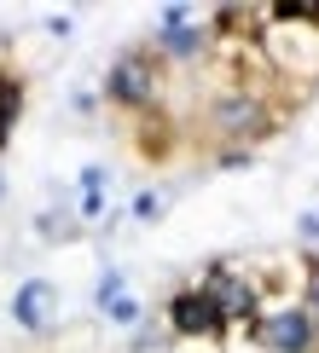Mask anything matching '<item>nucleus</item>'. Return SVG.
Wrapping results in <instances>:
<instances>
[{
	"instance_id": "f257e3e1",
	"label": "nucleus",
	"mask_w": 319,
	"mask_h": 353,
	"mask_svg": "<svg viewBox=\"0 0 319 353\" xmlns=\"http://www.w3.org/2000/svg\"><path fill=\"white\" fill-rule=\"evenodd\" d=\"M255 52L284 87H296V99H308L319 87V23L284 18V12H261Z\"/></svg>"
},
{
	"instance_id": "f03ea898",
	"label": "nucleus",
	"mask_w": 319,
	"mask_h": 353,
	"mask_svg": "<svg viewBox=\"0 0 319 353\" xmlns=\"http://www.w3.org/2000/svg\"><path fill=\"white\" fill-rule=\"evenodd\" d=\"M203 122L221 145L244 151V145H261L273 134V105H267V93H250V87H221L209 99V110H203Z\"/></svg>"
},
{
	"instance_id": "7ed1b4c3",
	"label": "nucleus",
	"mask_w": 319,
	"mask_h": 353,
	"mask_svg": "<svg viewBox=\"0 0 319 353\" xmlns=\"http://www.w3.org/2000/svg\"><path fill=\"white\" fill-rule=\"evenodd\" d=\"M250 336H255V347H267V353H313V342H319V319H313L302 301L261 307V319L250 325Z\"/></svg>"
},
{
	"instance_id": "20e7f679",
	"label": "nucleus",
	"mask_w": 319,
	"mask_h": 353,
	"mask_svg": "<svg viewBox=\"0 0 319 353\" xmlns=\"http://www.w3.org/2000/svg\"><path fill=\"white\" fill-rule=\"evenodd\" d=\"M203 290H209V301L221 307L226 330L232 325H255V319H261V290L250 284V272L232 267V261H215L209 278H203Z\"/></svg>"
},
{
	"instance_id": "39448f33",
	"label": "nucleus",
	"mask_w": 319,
	"mask_h": 353,
	"mask_svg": "<svg viewBox=\"0 0 319 353\" xmlns=\"http://www.w3.org/2000/svg\"><path fill=\"white\" fill-rule=\"evenodd\" d=\"M105 93H110V105H122V110H157V93H163V81H157V58L122 52L110 64V76H105Z\"/></svg>"
},
{
	"instance_id": "423d86ee",
	"label": "nucleus",
	"mask_w": 319,
	"mask_h": 353,
	"mask_svg": "<svg viewBox=\"0 0 319 353\" xmlns=\"http://www.w3.org/2000/svg\"><path fill=\"white\" fill-rule=\"evenodd\" d=\"M168 336L174 342H221L226 336V319L221 307L209 301V290H180V296L168 301Z\"/></svg>"
},
{
	"instance_id": "0eeeda50",
	"label": "nucleus",
	"mask_w": 319,
	"mask_h": 353,
	"mask_svg": "<svg viewBox=\"0 0 319 353\" xmlns=\"http://www.w3.org/2000/svg\"><path fill=\"white\" fill-rule=\"evenodd\" d=\"M12 319H18L29 336H47L58 325V290H52V278H23L18 296H12Z\"/></svg>"
},
{
	"instance_id": "6e6552de",
	"label": "nucleus",
	"mask_w": 319,
	"mask_h": 353,
	"mask_svg": "<svg viewBox=\"0 0 319 353\" xmlns=\"http://www.w3.org/2000/svg\"><path fill=\"white\" fill-rule=\"evenodd\" d=\"M203 47H209V29H203L186 6H168L163 12V52L168 58H197Z\"/></svg>"
},
{
	"instance_id": "1a4fd4ad",
	"label": "nucleus",
	"mask_w": 319,
	"mask_h": 353,
	"mask_svg": "<svg viewBox=\"0 0 319 353\" xmlns=\"http://www.w3.org/2000/svg\"><path fill=\"white\" fill-rule=\"evenodd\" d=\"M18 116H23V76L18 70H0V151L18 134Z\"/></svg>"
},
{
	"instance_id": "9d476101",
	"label": "nucleus",
	"mask_w": 319,
	"mask_h": 353,
	"mask_svg": "<svg viewBox=\"0 0 319 353\" xmlns=\"http://www.w3.org/2000/svg\"><path fill=\"white\" fill-rule=\"evenodd\" d=\"M35 232L47 243H64V238H76V214H70V209H41L35 214Z\"/></svg>"
},
{
	"instance_id": "9b49d317",
	"label": "nucleus",
	"mask_w": 319,
	"mask_h": 353,
	"mask_svg": "<svg viewBox=\"0 0 319 353\" xmlns=\"http://www.w3.org/2000/svg\"><path fill=\"white\" fill-rule=\"evenodd\" d=\"M116 296H122V272H105V278H99V290H93V301H99V313H105V307H110Z\"/></svg>"
},
{
	"instance_id": "f8f14e48",
	"label": "nucleus",
	"mask_w": 319,
	"mask_h": 353,
	"mask_svg": "<svg viewBox=\"0 0 319 353\" xmlns=\"http://www.w3.org/2000/svg\"><path fill=\"white\" fill-rule=\"evenodd\" d=\"M105 319H116V325H134V319H139V301H134V296H116V301L105 307Z\"/></svg>"
},
{
	"instance_id": "ddd939ff",
	"label": "nucleus",
	"mask_w": 319,
	"mask_h": 353,
	"mask_svg": "<svg viewBox=\"0 0 319 353\" xmlns=\"http://www.w3.org/2000/svg\"><path fill=\"white\" fill-rule=\"evenodd\" d=\"M157 209H163L157 191H139V197H134V214H139V220H157Z\"/></svg>"
},
{
	"instance_id": "4468645a",
	"label": "nucleus",
	"mask_w": 319,
	"mask_h": 353,
	"mask_svg": "<svg viewBox=\"0 0 319 353\" xmlns=\"http://www.w3.org/2000/svg\"><path fill=\"white\" fill-rule=\"evenodd\" d=\"M168 353H221V342H174Z\"/></svg>"
},
{
	"instance_id": "2eb2a0df",
	"label": "nucleus",
	"mask_w": 319,
	"mask_h": 353,
	"mask_svg": "<svg viewBox=\"0 0 319 353\" xmlns=\"http://www.w3.org/2000/svg\"><path fill=\"white\" fill-rule=\"evenodd\" d=\"M0 203H6V180H0Z\"/></svg>"
}]
</instances>
